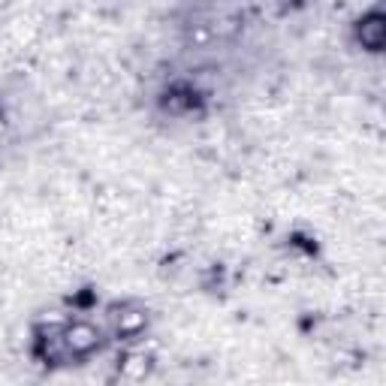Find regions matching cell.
<instances>
[{
    "label": "cell",
    "instance_id": "obj_1",
    "mask_svg": "<svg viewBox=\"0 0 386 386\" xmlns=\"http://www.w3.org/2000/svg\"><path fill=\"white\" fill-rule=\"evenodd\" d=\"M362 42L368 45V49H374L378 52L380 45H383V18L380 16H371L368 21H362Z\"/></svg>",
    "mask_w": 386,
    "mask_h": 386
}]
</instances>
